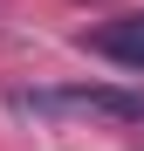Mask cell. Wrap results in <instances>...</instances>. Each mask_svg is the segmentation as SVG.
Masks as SVG:
<instances>
[{"instance_id":"6da1fadb","label":"cell","mask_w":144,"mask_h":151,"mask_svg":"<svg viewBox=\"0 0 144 151\" xmlns=\"http://www.w3.org/2000/svg\"><path fill=\"white\" fill-rule=\"evenodd\" d=\"M21 110L34 117H117V124H137L144 117V96L137 89H103V83H82V89H28L14 96Z\"/></svg>"},{"instance_id":"7a4b0ae2","label":"cell","mask_w":144,"mask_h":151,"mask_svg":"<svg viewBox=\"0 0 144 151\" xmlns=\"http://www.w3.org/2000/svg\"><path fill=\"white\" fill-rule=\"evenodd\" d=\"M96 55H110V62H124V69H144V14H124V21H110V28H96Z\"/></svg>"}]
</instances>
